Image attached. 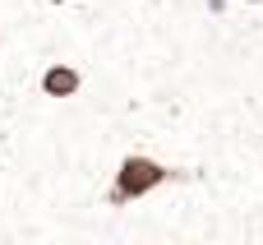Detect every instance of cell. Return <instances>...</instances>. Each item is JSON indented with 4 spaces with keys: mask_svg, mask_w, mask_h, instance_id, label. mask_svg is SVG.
<instances>
[{
    "mask_svg": "<svg viewBox=\"0 0 263 245\" xmlns=\"http://www.w3.org/2000/svg\"><path fill=\"white\" fill-rule=\"evenodd\" d=\"M176 176H180L176 167H166V162H157V157H148V153H129V157H120V167H116V181H111V190H106V204H111V208L139 204L143 195H153L157 185H166V181H176Z\"/></svg>",
    "mask_w": 263,
    "mask_h": 245,
    "instance_id": "obj_1",
    "label": "cell"
},
{
    "mask_svg": "<svg viewBox=\"0 0 263 245\" xmlns=\"http://www.w3.org/2000/svg\"><path fill=\"white\" fill-rule=\"evenodd\" d=\"M79 88H83V74H79L74 65L51 60V65L42 69V97H79Z\"/></svg>",
    "mask_w": 263,
    "mask_h": 245,
    "instance_id": "obj_2",
    "label": "cell"
}]
</instances>
